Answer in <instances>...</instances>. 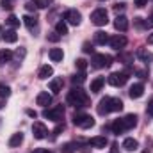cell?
<instances>
[{
    "label": "cell",
    "mask_w": 153,
    "mask_h": 153,
    "mask_svg": "<svg viewBox=\"0 0 153 153\" xmlns=\"http://www.w3.org/2000/svg\"><path fill=\"white\" fill-rule=\"evenodd\" d=\"M96 111H98L100 116H107V114H111V112H119V111H123V102H121V98L105 96V98L100 100Z\"/></svg>",
    "instance_id": "1"
},
{
    "label": "cell",
    "mask_w": 153,
    "mask_h": 153,
    "mask_svg": "<svg viewBox=\"0 0 153 153\" xmlns=\"http://www.w3.org/2000/svg\"><path fill=\"white\" fill-rule=\"evenodd\" d=\"M66 102H68L70 105L76 107V109H82V107H87V105H89V96H87V93H85L84 89H80V87L76 85V87H73V89L68 93Z\"/></svg>",
    "instance_id": "2"
},
{
    "label": "cell",
    "mask_w": 153,
    "mask_h": 153,
    "mask_svg": "<svg viewBox=\"0 0 153 153\" xmlns=\"http://www.w3.org/2000/svg\"><path fill=\"white\" fill-rule=\"evenodd\" d=\"M91 23L96 25V27H105L109 23V14L103 7H98L91 13Z\"/></svg>",
    "instance_id": "3"
},
{
    "label": "cell",
    "mask_w": 153,
    "mask_h": 153,
    "mask_svg": "<svg viewBox=\"0 0 153 153\" xmlns=\"http://www.w3.org/2000/svg\"><path fill=\"white\" fill-rule=\"evenodd\" d=\"M43 116L50 121H55V123H61L62 117H64V105H55L52 109H45Z\"/></svg>",
    "instance_id": "4"
},
{
    "label": "cell",
    "mask_w": 153,
    "mask_h": 153,
    "mask_svg": "<svg viewBox=\"0 0 153 153\" xmlns=\"http://www.w3.org/2000/svg\"><path fill=\"white\" fill-rule=\"evenodd\" d=\"M73 123H75V126L78 128H91V126H94V117L89 114H84V112H76L73 116Z\"/></svg>",
    "instance_id": "5"
},
{
    "label": "cell",
    "mask_w": 153,
    "mask_h": 153,
    "mask_svg": "<svg viewBox=\"0 0 153 153\" xmlns=\"http://www.w3.org/2000/svg\"><path fill=\"white\" fill-rule=\"evenodd\" d=\"M112 64V57L111 55H105V53H93V59H91V66L96 68V70H102V68H107Z\"/></svg>",
    "instance_id": "6"
},
{
    "label": "cell",
    "mask_w": 153,
    "mask_h": 153,
    "mask_svg": "<svg viewBox=\"0 0 153 153\" xmlns=\"http://www.w3.org/2000/svg\"><path fill=\"white\" fill-rule=\"evenodd\" d=\"M126 80H128V73H126V71H114V73L109 75V84L114 85V87H121V85H125Z\"/></svg>",
    "instance_id": "7"
},
{
    "label": "cell",
    "mask_w": 153,
    "mask_h": 153,
    "mask_svg": "<svg viewBox=\"0 0 153 153\" xmlns=\"http://www.w3.org/2000/svg\"><path fill=\"white\" fill-rule=\"evenodd\" d=\"M80 20H82V14L76 11V9H68L64 13V22L70 23V25H80Z\"/></svg>",
    "instance_id": "8"
},
{
    "label": "cell",
    "mask_w": 153,
    "mask_h": 153,
    "mask_svg": "<svg viewBox=\"0 0 153 153\" xmlns=\"http://www.w3.org/2000/svg\"><path fill=\"white\" fill-rule=\"evenodd\" d=\"M32 135L36 137V139H46V135H48V130H46V126L41 123V121H36L34 125H32Z\"/></svg>",
    "instance_id": "9"
},
{
    "label": "cell",
    "mask_w": 153,
    "mask_h": 153,
    "mask_svg": "<svg viewBox=\"0 0 153 153\" xmlns=\"http://www.w3.org/2000/svg\"><path fill=\"white\" fill-rule=\"evenodd\" d=\"M109 45H111V48H114V50H121V48H125V45H126V38L123 36V34H116L112 38L109 39Z\"/></svg>",
    "instance_id": "10"
},
{
    "label": "cell",
    "mask_w": 153,
    "mask_h": 153,
    "mask_svg": "<svg viewBox=\"0 0 153 153\" xmlns=\"http://www.w3.org/2000/svg\"><path fill=\"white\" fill-rule=\"evenodd\" d=\"M114 29L119 30V32H126V30H128V20H126V16H123V14H117V16H116Z\"/></svg>",
    "instance_id": "11"
},
{
    "label": "cell",
    "mask_w": 153,
    "mask_h": 153,
    "mask_svg": "<svg viewBox=\"0 0 153 153\" xmlns=\"http://www.w3.org/2000/svg\"><path fill=\"white\" fill-rule=\"evenodd\" d=\"M128 94H130V98L132 100H137V98H141L143 94H144V85L139 82V84H134L130 89H128Z\"/></svg>",
    "instance_id": "12"
},
{
    "label": "cell",
    "mask_w": 153,
    "mask_h": 153,
    "mask_svg": "<svg viewBox=\"0 0 153 153\" xmlns=\"http://www.w3.org/2000/svg\"><path fill=\"white\" fill-rule=\"evenodd\" d=\"M36 103L41 105V107H48V105L52 103V94H50L48 91H41L38 94V98H36Z\"/></svg>",
    "instance_id": "13"
},
{
    "label": "cell",
    "mask_w": 153,
    "mask_h": 153,
    "mask_svg": "<svg viewBox=\"0 0 153 153\" xmlns=\"http://www.w3.org/2000/svg\"><path fill=\"white\" fill-rule=\"evenodd\" d=\"M62 85H64V80H62L61 76H55V78L50 80V91H52L53 94H59V93L62 91Z\"/></svg>",
    "instance_id": "14"
},
{
    "label": "cell",
    "mask_w": 153,
    "mask_h": 153,
    "mask_svg": "<svg viewBox=\"0 0 153 153\" xmlns=\"http://www.w3.org/2000/svg\"><path fill=\"white\" fill-rule=\"evenodd\" d=\"M89 144L91 146H94V148H105L107 144H109V141H107V137L105 135H96V137H93L91 141H89Z\"/></svg>",
    "instance_id": "15"
},
{
    "label": "cell",
    "mask_w": 153,
    "mask_h": 153,
    "mask_svg": "<svg viewBox=\"0 0 153 153\" xmlns=\"http://www.w3.org/2000/svg\"><path fill=\"white\" fill-rule=\"evenodd\" d=\"M22 20H23V23H25V27H27L29 30L38 29V18H36V16H32V14H25Z\"/></svg>",
    "instance_id": "16"
},
{
    "label": "cell",
    "mask_w": 153,
    "mask_h": 153,
    "mask_svg": "<svg viewBox=\"0 0 153 153\" xmlns=\"http://www.w3.org/2000/svg\"><path fill=\"white\" fill-rule=\"evenodd\" d=\"M53 75V68L52 66H48V64H45V66H41L38 71V78H41V80H46L48 76Z\"/></svg>",
    "instance_id": "17"
},
{
    "label": "cell",
    "mask_w": 153,
    "mask_h": 153,
    "mask_svg": "<svg viewBox=\"0 0 153 153\" xmlns=\"http://www.w3.org/2000/svg\"><path fill=\"white\" fill-rule=\"evenodd\" d=\"M48 55H50V59H52L53 62H61V61L64 59V52H62V48H52V50L48 52Z\"/></svg>",
    "instance_id": "18"
},
{
    "label": "cell",
    "mask_w": 153,
    "mask_h": 153,
    "mask_svg": "<svg viewBox=\"0 0 153 153\" xmlns=\"http://www.w3.org/2000/svg\"><path fill=\"white\" fill-rule=\"evenodd\" d=\"M22 143H23V134H22V132H16V134H13L11 139H9V148H18Z\"/></svg>",
    "instance_id": "19"
},
{
    "label": "cell",
    "mask_w": 153,
    "mask_h": 153,
    "mask_svg": "<svg viewBox=\"0 0 153 153\" xmlns=\"http://www.w3.org/2000/svg\"><path fill=\"white\" fill-rule=\"evenodd\" d=\"M123 148H125L126 152H137L139 143H137L135 139H132V137H126V139L123 141Z\"/></svg>",
    "instance_id": "20"
},
{
    "label": "cell",
    "mask_w": 153,
    "mask_h": 153,
    "mask_svg": "<svg viewBox=\"0 0 153 153\" xmlns=\"http://www.w3.org/2000/svg\"><path fill=\"white\" fill-rule=\"evenodd\" d=\"M103 84H105V78H103V76H96V78L91 82V93H100L102 87H103Z\"/></svg>",
    "instance_id": "21"
},
{
    "label": "cell",
    "mask_w": 153,
    "mask_h": 153,
    "mask_svg": "<svg viewBox=\"0 0 153 153\" xmlns=\"http://www.w3.org/2000/svg\"><path fill=\"white\" fill-rule=\"evenodd\" d=\"M111 130H112V134H116V135H119V134L126 132V128H125V123H123V119H116L114 123L111 125Z\"/></svg>",
    "instance_id": "22"
},
{
    "label": "cell",
    "mask_w": 153,
    "mask_h": 153,
    "mask_svg": "<svg viewBox=\"0 0 153 153\" xmlns=\"http://www.w3.org/2000/svg\"><path fill=\"white\" fill-rule=\"evenodd\" d=\"M123 123H125V128L130 130V128H134V126L137 125V116L135 114H126L123 117Z\"/></svg>",
    "instance_id": "23"
},
{
    "label": "cell",
    "mask_w": 153,
    "mask_h": 153,
    "mask_svg": "<svg viewBox=\"0 0 153 153\" xmlns=\"http://www.w3.org/2000/svg\"><path fill=\"white\" fill-rule=\"evenodd\" d=\"M2 39H4L5 43H16V41H18V34H16V30H14V29H9V30H5V32H4Z\"/></svg>",
    "instance_id": "24"
},
{
    "label": "cell",
    "mask_w": 153,
    "mask_h": 153,
    "mask_svg": "<svg viewBox=\"0 0 153 153\" xmlns=\"http://www.w3.org/2000/svg\"><path fill=\"white\" fill-rule=\"evenodd\" d=\"M109 36H107V32H103V30H98V32H94V43L96 45H107L109 43Z\"/></svg>",
    "instance_id": "25"
},
{
    "label": "cell",
    "mask_w": 153,
    "mask_h": 153,
    "mask_svg": "<svg viewBox=\"0 0 153 153\" xmlns=\"http://www.w3.org/2000/svg\"><path fill=\"white\" fill-rule=\"evenodd\" d=\"M137 57H139L143 62H152L153 61V53L152 52H148V50H144V48L137 50Z\"/></svg>",
    "instance_id": "26"
},
{
    "label": "cell",
    "mask_w": 153,
    "mask_h": 153,
    "mask_svg": "<svg viewBox=\"0 0 153 153\" xmlns=\"http://www.w3.org/2000/svg\"><path fill=\"white\" fill-rule=\"evenodd\" d=\"M13 59V52L9 50V48H4V50H0V66H4L5 62H9Z\"/></svg>",
    "instance_id": "27"
},
{
    "label": "cell",
    "mask_w": 153,
    "mask_h": 153,
    "mask_svg": "<svg viewBox=\"0 0 153 153\" xmlns=\"http://www.w3.org/2000/svg\"><path fill=\"white\" fill-rule=\"evenodd\" d=\"M55 32H57L59 36L68 34V25H66V22H64V20H61V22H57V23H55Z\"/></svg>",
    "instance_id": "28"
},
{
    "label": "cell",
    "mask_w": 153,
    "mask_h": 153,
    "mask_svg": "<svg viewBox=\"0 0 153 153\" xmlns=\"http://www.w3.org/2000/svg\"><path fill=\"white\" fill-rule=\"evenodd\" d=\"M71 82H73V85H80V84H84V82H85V73L80 71V73L73 75L71 76Z\"/></svg>",
    "instance_id": "29"
},
{
    "label": "cell",
    "mask_w": 153,
    "mask_h": 153,
    "mask_svg": "<svg viewBox=\"0 0 153 153\" xmlns=\"http://www.w3.org/2000/svg\"><path fill=\"white\" fill-rule=\"evenodd\" d=\"M75 152H76V144H73V143H66L61 148V153H75Z\"/></svg>",
    "instance_id": "30"
},
{
    "label": "cell",
    "mask_w": 153,
    "mask_h": 153,
    "mask_svg": "<svg viewBox=\"0 0 153 153\" xmlns=\"http://www.w3.org/2000/svg\"><path fill=\"white\" fill-rule=\"evenodd\" d=\"M11 96V87L9 85H5V84H0V98H9Z\"/></svg>",
    "instance_id": "31"
},
{
    "label": "cell",
    "mask_w": 153,
    "mask_h": 153,
    "mask_svg": "<svg viewBox=\"0 0 153 153\" xmlns=\"http://www.w3.org/2000/svg\"><path fill=\"white\" fill-rule=\"evenodd\" d=\"M5 22H7V25H9V27H13V29L20 27V20H18V18H16L14 14H9V18H7Z\"/></svg>",
    "instance_id": "32"
},
{
    "label": "cell",
    "mask_w": 153,
    "mask_h": 153,
    "mask_svg": "<svg viewBox=\"0 0 153 153\" xmlns=\"http://www.w3.org/2000/svg\"><path fill=\"white\" fill-rule=\"evenodd\" d=\"M25 9H27L29 13H36L39 7H38V4H36V0H29V2L25 4Z\"/></svg>",
    "instance_id": "33"
},
{
    "label": "cell",
    "mask_w": 153,
    "mask_h": 153,
    "mask_svg": "<svg viewBox=\"0 0 153 153\" xmlns=\"http://www.w3.org/2000/svg\"><path fill=\"white\" fill-rule=\"evenodd\" d=\"M75 66H76L78 71H85V68H87V61H85V59H76Z\"/></svg>",
    "instance_id": "34"
},
{
    "label": "cell",
    "mask_w": 153,
    "mask_h": 153,
    "mask_svg": "<svg viewBox=\"0 0 153 153\" xmlns=\"http://www.w3.org/2000/svg\"><path fill=\"white\" fill-rule=\"evenodd\" d=\"M36 4H38V7H41V9H46V7H50L53 4V0H36Z\"/></svg>",
    "instance_id": "35"
},
{
    "label": "cell",
    "mask_w": 153,
    "mask_h": 153,
    "mask_svg": "<svg viewBox=\"0 0 153 153\" xmlns=\"http://www.w3.org/2000/svg\"><path fill=\"white\" fill-rule=\"evenodd\" d=\"M125 7H126V4H123V2H121V4L117 2V4H114V5H112V9H114L117 14H119V13H123V11H125Z\"/></svg>",
    "instance_id": "36"
},
{
    "label": "cell",
    "mask_w": 153,
    "mask_h": 153,
    "mask_svg": "<svg viewBox=\"0 0 153 153\" xmlns=\"http://www.w3.org/2000/svg\"><path fill=\"white\" fill-rule=\"evenodd\" d=\"M62 130H64V123H59V125L53 128V132H52V134H53V137H57V135H59Z\"/></svg>",
    "instance_id": "37"
},
{
    "label": "cell",
    "mask_w": 153,
    "mask_h": 153,
    "mask_svg": "<svg viewBox=\"0 0 153 153\" xmlns=\"http://www.w3.org/2000/svg\"><path fill=\"white\" fill-rule=\"evenodd\" d=\"M146 114L153 117V96L150 98V102H148V107H146Z\"/></svg>",
    "instance_id": "38"
},
{
    "label": "cell",
    "mask_w": 153,
    "mask_h": 153,
    "mask_svg": "<svg viewBox=\"0 0 153 153\" xmlns=\"http://www.w3.org/2000/svg\"><path fill=\"white\" fill-rule=\"evenodd\" d=\"M48 41H52V43H57V41H59V39H61V36H59V34H57V32H52V34H48Z\"/></svg>",
    "instance_id": "39"
},
{
    "label": "cell",
    "mask_w": 153,
    "mask_h": 153,
    "mask_svg": "<svg viewBox=\"0 0 153 153\" xmlns=\"http://www.w3.org/2000/svg\"><path fill=\"white\" fill-rule=\"evenodd\" d=\"M82 50H84L85 53H93V50H94V48H93V45H91V43H84Z\"/></svg>",
    "instance_id": "40"
},
{
    "label": "cell",
    "mask_w": 153,
    "mask_h": 153,
    "mask_svg": "<svg viewBox=\"0 0 153 153\" xmlns=\"http://www.w3.org/2000/svg\"><path fill=\"white\" fill-rule=\"evenodd\" d=\"M25 53H27V52H25V48H20V50H18L14 55H16V59H18V61H22V59L25 57Z\"/></svg>",
    "instance_id": "41"
},
{
    "label": "cell",
    "mask_w": 153,
    "mask_h": 153,
    "mask_svg": "<svg viewBox=\"0 0 153 153\" xmlns=\"http://www.w3.org/2000/svg\"><path fill=\"white\" fill-rule=\"evenodd\" d=\"M2 7H4V9H7V11H11V9H13L11 0H2Z\"/></svg>",
    "instance_id": "42"
},
{
    "label": "cell",
    "mask_w": 153,
    "mask_h": 153,
    "mask_svg": "<svg viewBox=\"0 0 153 153\" xmlns=\"http://www.w3.org/2000/svg\"><path fill=\"white\" fill-rule=\"evenodd\" d=\"M134 4L137 7H144V5H148V0H134Z\"/></svg>",
    "instance_id": "43"
},
{
    "label": "cell",
    "mask_w": 153,
    "mask_h": 153,
    "mask_svg": "<svg viewBox=\"0 0 153 153\" xmlns=\"http://www.w3.org/2000/svg\"><path fill=\"white\" fill-rule=\"evenodd\" d=\"M144 27H146V29H152V27H153V14L150 16V18H148V20H146V23H144Z\"/></svg>",
    "instance_id": "44"
},
{
    "label": "cell",
    "mask_w": 153,
    "mask_h": 153,
    "mask_svg": "<svg viewBox=\"0 0 153 153\" xmlns=\"http://www.w3.org/2000/svg\"><path fill=\"white\" fill-rule=\"evenodd\" d=\"M135 73H137V75L141 76V78H146V75H148V73H146V71H143V70H137Z\"/></svg>",
    "instance_id": "45"
},
{
    "label": "cell",
    "mask_w": 153,
    "mask_h": 153,
    "mask_svg": "<svg viewBox=\"0 0 153 153\" xmlns=\"http://www.w3.org/2000/svg\"><path fill=\"white\" fill-rule=\"evenodd\" d=\"M32 153H52V152H48V150H45V148H38V150H34Z\"/></svg>",
    "instance_id": "46"
},
{
    "label": "cell",
    "mask_w": 153,
    "mask_h": 153,
    "mask_svg": "<svg viewBox=\"0 0 153 153\" xmlns=\"http://www.w3.org/2000/svg\"><path fill=\"white\" fill-rule=\"evenodd\" d=\"M27 114L30 116V117H36V116H38V112H36V111H32V109H29V111H27Z\"/></svg>",
    "instance_id": "47"
},
{
    "label": "cell",
    "mask_w": 153,
    "mask_h": 153,
    "mask_svg": "<svg viewBox=\"0 0 153 153\" xmlns=\"http://www.w3.org/2000/svg\"><path fill=\"white\" fill-rule=\"evenodd\" d=\"M148 43H150V45H153V32L148 36Z\"/></svg>",
    "instance_id": "48"
},
{
    "label": "cell",
    "mask_w": 153,
    "mask_h": 153,
    "mask_svg": "<svg viewBox=\"0 0 153 153\" xmlns=\"http://www.w3.org/2000/svg\"><path fill=\"white\" fill-rule=\"evenodd\" d=\"M2 36H4V30H2V27H0V39H2Z\"/></svg>",
    "instance_id": "49"
},
{
    "label": "cell",
    "mask_w": 153,
    "mask_h": 153,
    "mask_svg": "<svg viewBox=\"0 0 153 153\" xmlns=\"http://www.w3.org/2000/svg\"><path fill=\"white\" fill-rule=\"evenodd\" d=\"M2 107H4V105H2V103H0V109H2Z\"/></svg>",
    "instance_id": "50"
},
{
    "label": "cell",
    "mask_w": 153,
    "mask_h": 153,
    "mask_svg": "<svg viewBox=\"0 0 153 153\" xmlns=\"http://www.w3.org/2000/svg\"><path fill=\"white\" fill-rule=\"evenodd\" d=\"M100 2H105V0H100Z\"/></svg>",
    "instance_id": "51"
}]
</instances>
